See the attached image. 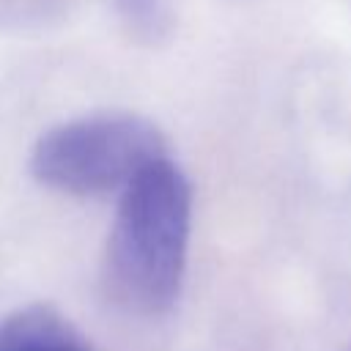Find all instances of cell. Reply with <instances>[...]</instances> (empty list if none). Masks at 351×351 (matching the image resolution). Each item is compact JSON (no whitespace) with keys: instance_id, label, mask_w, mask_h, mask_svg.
I'll list each match as a JSON object with an SVG mask.
<instances>
[{"instance_id":"1","label":"cell","mask_w":351,"mask_h":351,"mask_svg":"<svg viewBox=\"0 0 351 351\" xmlns=\"http://www.w3.org/2000/svg\"><path fill=\"white\" fill-rule=\"evenodd\" d=\"M189 225V181L165 156L121 192L104 252V285L112 302L137 315L167 313L184 280Z\"/></svg>"},{"instance_id":"2","label":"cell","mask_w":351,"mask_h":351,"mask_svg":"<svg viewBox=\"0 0 351 351\" xmlns=\"http://www.w3.org/2000/svg\"><path fill=\"white\" fill-rule=\"evenodd\" d=\"M165 156V137L148 118L96 112L44 132L33 145L30 173L55 192L88 197L123 192Z\"/></svg>"},{"instance_id":"3","label":"cell","mask_w":351,"mask_h":351,"mask_svg":"<svg viewBox=\"0 0 351 351\" xmlns=\"http://www.w3.org/2000/svg\"><path fill=\"white\" fill-rule=\"evenodd\" d=\"M0 351H90L85 337L49 304H27L0 324Z\"/></svg>"}]
</instances>
